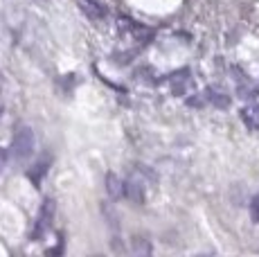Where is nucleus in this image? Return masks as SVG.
Segmentation results:
<instances>
[{
  "instance_id": "nucleus-3",
  "label": "nucleus",
  "mask_w": 259,
  "mask_h": 257,
  "mask_svg": "<svg viewBox=\"0 0 259 257\" xmlns=\"http://www.w3.org/2000/svg\"><path fill=\"white\" fill-rule=\"evenodd\" d=\"M52 215H54V201H43L41 210H38V217H36V226L32 230V239H41L46 235V230L50 228L52 224Z\"/></svg>"
},
{
  "instance_id": "nucleus-2",
  "label": "nucleus",
  "mask_w": 259,
  "mask_h": 257,
  "mask_svg": "<svg viewBox=\"0 0 259 257\" xmlns=\"http://www.w3.org/2000/svg\"><path fill=\"white\" fill-rule=\"evenodd\" d=\"M34 147H36V136L29 126H21L12 138V158L18 162L27 160L34 154Z\"/></svg>"
},
{
  "instance_id": "nucleus-8",
  "label": "nucleus",
  "mask_w": 259,
  "mask_h": 257,
  "mask_svg": "<svg viewBox=\"0 0 259 257\" xmlns=\"http://www.w3.org/2000/svg\"><path fill=\"white\" fill-rule=\"evenodd\" d=\"M5 162H7V151L0 149V172L5 169Z\"/></svg>"
},
{
  "instance_id": "nucleus-4",
  "label": "nucleus",
  "mask_w": 259,
  "mask_h": 257,
  "mask_svg": "<svg viewBox=\"0 0 259 257\" xmlns=\"http://www.w3.org/2000/svg\"><path fill=\"white\" fill-rule=\"evenodd\" d=\"M106 183H108L106 190L111 192V196H115V199H119V196H126V185H124V183H119L115 174H108Z\"/></svg>"
},
{
  "instance_id": "nucleus-6",
  "label": "nucleus",
  "mask_w": 259,
  "mask_h": 257,
  "mask_svg": "<svg viewBox=\"0 0 259 257\" xmlns=\"http://www.w3.org/2000/svg\"><path fill=\"white\" fill-rule=\"evenodd\" d=\"M46 169H48V165H46V162H38V165H36V169H34V172H29V179H32V181L38 185V183H41V176L46 174Z\"/></svg>"
},
{
  "instance_id": "nucleus-7",
  "label": "nucleus",
  "mask_w": 259,
  "mask_h": 257,
  "mask_svg": "<svg viewBox=\"0 0 259 257\" xmlns=\"http://www.w3.org/2000/svg\"><path fill=\"white\" fill-rule=\"evenodd\" d=\"M250 212H252V221H259V196H255V199H252Z\"/></svg>"
},
{
  "instance_id": "nucleus-5",
  "label": "nucleus",
  "mask_w": 259,
  "mask_h": 257,
  "mask_svg": "<svg viewBox=\"0 0 259 257\" xmlns=\"http://www.w3.org/2000/svg\"><path fill=\"white\" fill-rule=\"evenodd\" d=\"M79 3H81L83 12H88V16H93V18H104L106 16V9L99 7V5L93 3V0H79Z\"/></svg>"
},
{
  "instance_id": "nucleus-1",
  "label": "nucleus",
  "mask_w": 259,
  "mask_h": 257,
  "mask_svg": "<svg viewBox=\"0 0 259 257\" xmlns=\"http://www.w3.org/2000/svg\"><path fill=\"white\" fill-rule=\"evenodd\" d=\"M246 95H248V104L243 106L241 117L248 124V128L259 131V75L246 81Z\"/></svg>"
}]
</instances>
